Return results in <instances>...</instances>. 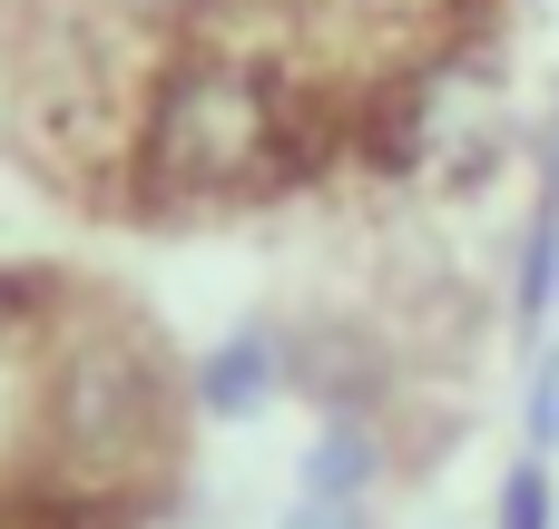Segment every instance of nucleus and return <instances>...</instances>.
Instances as JSON below:
<instances>
[{
	"label": "nucleus",
	"mask_w": 559,
	"mask_h": 529,
	"mask_svg": "<svg viewBox=\"0 0 559 529\" xmlns=\"http://www.w3.org/2000/svg\"><path fill=\"white\" fill-rule=\"evenodd\" d=\"M295 167V98L275 88L265 59L197 49L157 79L138 118V196L187 206V196H246Z\"/></svg>",
	"instance_id": "nucleus-1"
},
{
	"label": "nucleus",
	"mask_w": 559,
	"mask_h": 529,
	"mask_svg": "<svg viewBox=\"0 0 559 529\" xmlns=\"http://www.w3.org/2000/svg\"><path fill=\"white\" fill-rule=\"evenodd\" d=\"M49 461L69 491L108 501L167 461V373L138 334H79L49 373Z\"/></svg>",
	"instance_id": "nucleus-2"
},
{
	"label": "nucleus",
	"mask_w": 559,
	"mask_h": 529,
	"mask_svg": "<svg viewBox=\"0 0 559 529\" xmlns=\"http://www.w3.org/2000/svg\"><path fill=\"white\" fill-rule=\"evenodd\" d=\"M383 383H393L383 334H364V324H344V314H324V324L285 334V393H305L324 422H373Z\"/></svg>",
	"instance_id": "nucleus-3"
},
{
	"label": "nucleus",
	"mask_w": 559,
	"mask_h": 529,
	"mask_svg": "<svg viewBox=\"0 0 559 529\" xmlns=\"http://www.w3.org/2000/svg\"><path fill=\"white\" fill-rule=\"evenodd\" d=\"M275 393H285V334H275V324H236L226 344L197 353V412H216V422H255Z\"/></svg>",
	"instance_id": "nucleus-4"
},
{
	"label": "nucleus",
	"mask_w": 559,
	"mask_h": 529,
	"mask_svg": "<svg viewBox=\"0 0 559 529\" xmlns=\"http://www.w3.org/2000/svg\"><path fill=\"white\" fill-rule=\"evenodd\" d=\"M305 501H364L373 481H383V432L373 422H324L314 442H305Z\"/></svg>",
	"instance_id": "nucleus-5"
},
{
	"label": "nucleus",
	"mask_w": 559,
	"mask_h": 529,
	"mask_svg": "<svg viewBox=\"0 0 559 529\" xmlns=\"http://www.w3.org/2000/svg\"><path fill=\"white\" fill-rule=\"evenodd\" d=\"M559 314V187H540L531 226H521V265H511V324L540 344Z\"/></svg>",
	"instance_id": "nucleus-6"
},
{
	"label": "nucleus",
	"mask_w": 559,
	"mask_h": 529,
	"mask_svg": "<svg viewBox=\"0 0 559 529\" xmlns=\"http://www.w3.org/2000/svg\"><path fill=\"white\" fill-rule=\"evenodd\" d=\"M491 529H559V481L540 452H521L501 471V501H491Z\"/></svg>",
	"instance_id": "nucleus-7"
},
{
	"label": "nucleus",
	"mask_w": 559,
	"mask_h": 529,
	"mask_svg": "<svg viewBox=\"0 0 559 529\" xmlns=\"http://www.w3.org/2000/svg\"><path fill=\"white\" fill-rule=\"evenodd\" d=\"M531 353H540V363H531V412H521V422H531V452L550 461L559 452V344H531Z\"/></svg>",
	"instance_id": "nucleus-8"
},
{
	"label": "nucleus",
	"mask_w": 559,
	"mask_h": 529,
	"mask_svg": "<svg viewBox=\"0 0 559 529\" xmlns=\"http://www.w3.org/2000/svg\"><path fill=\"white\" fill-rule=\"evenodd\" d=\"M39 314H49V275L0 265V334H10V324H39Z\"/></svg>",
	"instance_id": "nucleus-9"
},
{
	"label": "nucleus",
	"mask_w": 559,
	"mask_h": 529,
	"mask_svg": "<svg viewBox=\"0 0 559 529\" xmlns=\"http://www.w3.org/2000/svg\"><path fill=\"white\" fill-rule=\"evenodd\" d=\"M275 529H364V501H305V491H295V510Z\"/></svg>",
	"instance_id": "nucleus-10"
},
{
	"label": "nucleus",
	"mask_w": 559,
	"mask_h": 529,
	"mask_svg": "<svg viewBox=\"0 0 559 529\" xmlns=\"http://www.w3.org/2000/svg\"><path fill=\"white\" fill-rule=\"evenodd\" d=\"M118 10H128V20H197L206 0H118Z\"/></svg>",
	"instance_id": "nucleus-11"
}]
</instances>
